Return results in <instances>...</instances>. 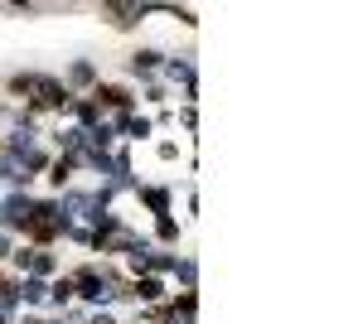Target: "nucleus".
<instances>
[{"label": "nucleus", "instance_id": "nucleus-1", "mask_svg": "<svg viewBox=\"0 0 363 324\" xmlns=\"http://www.w3.org/2000/svg\"><path fill=\"white\" fill-rule=\"evenodd\" d=\"M121 291H126V281H121V271H116V267H97V262H92V267L73 271V300H83V305H92V310L116 305Z\"/></svg>", "mask_w": 363, "mask_h": 324}, {"label": "nucleus", "instance_id": "nucleus-2", "mask_svg": "<svg viewBox=\"0 0 363 324\" xmlns=\"http://www.w3.org/2000/svg\"><path fill=\"white\" fill-rule=\"evenodd\" d=\"M136 247H150V238H140L131 223H121L112 218L107 228H97V238H92V252H112V257H131Z\"/></svg>", "mask_w": 363, "mask_h": 324}, {"label": "nucleus", "instance_id": "nucleus-3", "mask_svg": "<svg viewBox=\"0 0 363 324\" xmlns=\"http://www.w3.org/2000/svg\"><path fill=\"white\" fill-rule=\"evenodd\" d=\"M68 102H73V92L63 87V78H49V73H39V78H34L29 111H68Z\"/></svg>", "mask_w": 363, "mask_h": 324}, {"label": "nucleus", "instance_id": "nucleus-4", "mask_svg": "<svg viewBox=\"0 0 363 324\" xmlns=\"http://www.w3.org/2000/svg\"><path fill=\"white\" fill-rule=\"evenodd\" d=\"M34 203H39V199H29L25 189H15V194H10V199L0 203V208H5V233H25V228H29V218H34Z\"/></svg>", "mask_w": 363, "mask_h": 324}, {"label": "nucleus", "instance_id": "nucleus-5", "mask_svg": "<svg viewBox=\"0 0 363 324\" xmlns=\"http://www.w3.org/2000/svg\"><path fill=\"white\" fill-rule=\"evenodd\" d=\"M107 121L121 131L116 140H150V135H155V121H150V116H136V111H126V116H107Z\"/></svg>", "mask_w": 363, "mask_h": 324}, {"label": "nucleus", "instance_id": "nucleus-6", "mask_svg": "<svg viewBox=\"0 0 363 324\" xmlns=\"http://www.w3.org/2000/svg\"><path fill=\"white\" fill-rule=\"evenodd\" d=\"M136 199H140V203H145L155 218H165L169 208H174V194H169L165 184H136Z\"/></svg>", "mask_w": 363, "mask_h": 324}, {"label": "nucleus", "instance_id": "nucleus-7", "mask_svg": "<svg viewBox=\"0 0 363 324\" xmlns=\"http://www.w3.org/2000/svg\"><path fill=\"white\" fill-rule=\"evenodd\" d=\"M126 68H131L136 78H150V73H160V68H165V54H160L155 44H145V49H136V54H131V63H126Z\"/></svg>", "mask_w": 363, "mask_h": 324}, {"label": "nucleus", "instance_id": "nucleus-8", "mask_svg": "<svg viewBox=\"0 0 363 324\" xmlns=\"http://www.w3.org/2000/svg\"><path fill=\"white\" fill-rule=\"evenodd\" d=\"M63 87H68L73 97H78V87H87V92H92V87H97V68H92L87 58H73V63H68V78H63Z\"/></svg>", "mask_w": 363, "mask_h": 324}, {"label": "nucleus", "instance_id": "nucleus-9", "mask_svg": "<svg viewBox=\"0 0 363 324\" xmlns=\"http://www.w3.org/2000/svg\"><path fill=\"white\" fill-rule=\"evenodd\" d=\"M165 82H184V87H194V54H174V58H165Z\"/></svg>", "mask_w": 363, "mask_h": 324}, {"label": "nucleus", "instance_id": "nucleus-10", "mask_svg": "<svg viewBox=\"0 0 363 324\" xmlns=\"http://www.w3.org/2000/svg\"><path fill=\"white\" fill-rule=\"evenodd\" d=\"M140 15H150V5H102V20H112L116 29H131Z\"/></svg>", "mask_w": 363, "mask_h": 324}, {"label": "nucleus", "instance_id": "nucleus-11", "mask_svg": "<svg viewBox=\"0 0 363 324\" xmlns=\"http://www.w3.org/2000/svg\"><path fill=\"white\" fill-rule=\"evenodd\" d=\"M15 291H20V305H49V281H39V276H20Z\"/></svg>", "mask_w": 363, "mask_h": 324}, {"label": "nucleus", "instance_id": "nucleus-12", "mask_svg": "<svg viewBox=\"0 0 363 324\" xmlns=\"http://www.w3.org/2000/svg\"><path fill=\"white\" fill-rule=\"evenodd\" d=\"M83 126H73V121H63V126H58L54 131V145L58 150H63V155H83Z\"/></svg>", "mask_w": 363, "mask_h": 324}, {"label": "nucleus", "instance_id": "nucleus-13", "mask_svg": "<svg viewBox=\"0 0 363 324\" xmlns=\"http://www.w3.org/2000/svg\"><path fill=\"white\" fill-rule=\"evenodd\" d=\"M73 169H78V155H54L44 174H49V184H54V189H68V179H73Z\"/></svg>", "mask_w": 363, "mask_h": 324}, {"label": "nucleus", "instance_id": "nucleus-14", "mask_svg": "<svg viewBox=\"0 0 363 324\" xmlns=\"http://www.w3.org/2000/svg\"><path fill=\"white\" fill-rule=\"evenodd\" d=\"M49 305H58V310L73 305V276H54L49 281Z\"/></svg>", "mask_w": 363, "mask_h": 324}, {"label": "nucleus", "instance_id": "nucleus-15", "mask_svg": "<svg viewBox=\"0 0 363 324\" xmlns=\"http://www.w3.org/2000/svg\"><path fill=\"white\" fill-rule=\"evenodd\" d=\"M155 242H160V247H174V242H179V218H174V213L155 218Z\"/></svg>", "mask_w": 363, "mask_h": 324}, {"label": "nucleus", "instance_id": "nucleus-16", "mask_svg": "<svg viewBox=\"0 0 363 324\" xmlns=\"http://www.w3.org/2000/svg\"><path fill=\"white\" fill-rule=\"evenodd\" d=\"M174 281H179L184 291H194V281H199V262H194V257H179V267H174Z\"/></svg>", "mask_w": 363, "mask_h": 324}, {"label": "nucleus", "instance_id": "nucleus-17", "mask_svg": "<svg viewBox=\"0 0 363 324\" xmlns=\"http://www.w3.org/2000/svg\"><path fill=\"white\" fill-rule=\"evenodd\" d=\"M34 78H39V73H15V78H10V92H15V97H29V92H34Z\"/></svg>", "mask_w": 363, "mask_h": 324}, {"label": "nucleus", "instance_id": "nucleus-18", "mask_svg": "<svg viewBox=\"0 0 363 324\" xmlns=\"http://www.w3.org/2000/svg\"><path fill=\"white\" fill-rule=\"evenodd\" d=\"M145 102H165V82H155V78L145 82Z\"/></svg>", "mask_w": 363, "mask_h": 324}, {"label": "nucleus", "instance_id": "nucleus-19", "mask_svg": "<svg viewBox=\"0 0 363 324\" xmlns=\"http://www.w3.org/2000/svg\"><path fill=\"white\" fill-rule=\"evenodd\" d=\"M155 155H160V160H179V145H174V140H160V150H155Z\"/></svg>", "mask_w": 363, "mask_h": 324}, {"label": "nucleus", "instance_id": "nucleus-20", "mask_svg": "<svg viewBox=\"0 0 363 324\" xmlns=\"http://www.w3.org/2000/svg\"><path fill=\"white\" fill-rule=\"evenodd\" d=\"M10 252H15V233H0V262H5Z\"/></svg>", "mask_w": 363, "mask_h": 324}, {"label": "nucleus", "instance_id": "nucleus-21", "mask_svg": "<svg viewBox=\"0 0 363 324\" xmlns=\"http://www.w3.org/2000/svg\"><path fill=\"white\" fill-rule=\"evenodd\" d=\"M0 233H5V208H0Z\"/></svg>", "mask_w": 363, "mask_h": 324}]
</instances>
